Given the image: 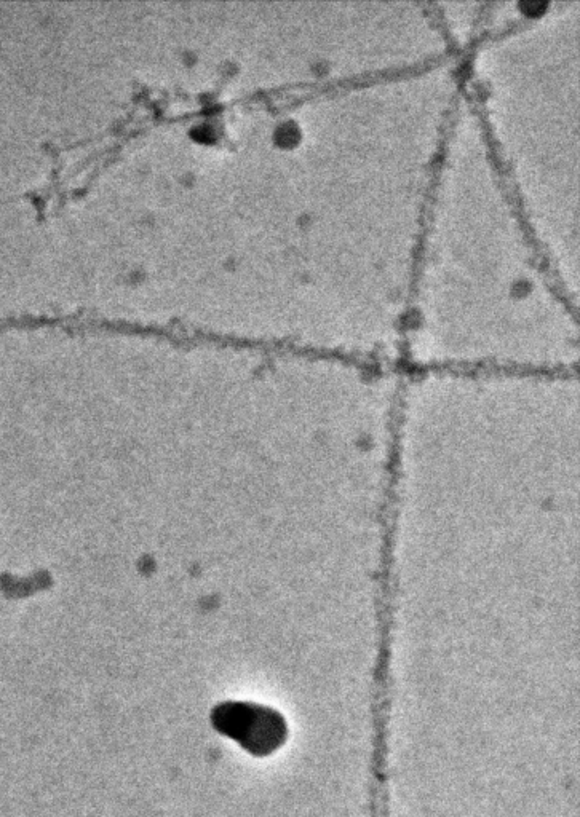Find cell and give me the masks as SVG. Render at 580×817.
<instances>
[{
    "mask_svg": "<svg viewBox=\"0 0 580 817\" xmlns=\"http://www.w3.org/2000/svg\"><path fill=\"white\" fill-rule=\"evenodd\" d=\"M211 723L253 757L272 755L287 743V720L271 707L226 701L213 709Z\"/></svg>",
    "mask_w": 580,
    "mask_h": 817,
    "instance_id": "cell-1",
    "label": "cell"
}]
</instances>
